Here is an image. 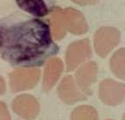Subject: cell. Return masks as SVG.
Listing matches in <instances>:
<instances>
[{
    "mask_svg": "<svg viewBox=\"0 0 125 120\" xmlns=\"http://www.w3.org/2000/svg\"><path fill=\"white\" fill-rule=\"evenodd\" d=\"M0 50L3 59L11 65L29 68L42 65L59 48L44 21L13 15L0 22Z\"/></svg>",
    "mask_w": 125,
    "mask_h": 120,
    "instance_id": "1",
    "label": "cell"
},
{
    "mask_svg": "<svg viewBox=\"0 0 125 120\" xmlns=\"http://www.w3.org/2000/svg\"><path fill=\"white\" fill-rule=\"evenodd\" d=\"M120 39V33L115 28L103 27L98 30L95 35V48L97 54L105 57Z\"/></svg>",
    "mask_w": 125,
    "mask_h": 120,
    "instance_id": "2",
    "label": "cell"
},
{
    "mask_svg": "<svg viewBox=\"0 0 125 120\" xmlns=\"http://www.w3.org/2000/svg\"><path fill=\"white\" fill-rule=\"evenodd\" d=\"M40 78V71L36 69L18 70L10 75V86L13 92L27 90L36 86Z\"/></svg>",
    "mask_w": 125,
    "mask_h": 120,
    "instance_id": "3",
    "label": "cell"
},
{
    "mask_svg": "<svg viewBox=\"0 0 125 120\" xmlns=\"http://www.w3.org/2000/svg\"><path fill=\"white\" fill-rule=\"evenodd\" d=\"M12 108L21 118L27 120H32L39 115L40 105L34 96L29 94H22L14 99L12 103Z\"/></svg>",
    "mask_w": 125,
    "mask_h": 120,
    "instance_id": "4",
    "label": "cell"
},
{
    "mask_svg": "<svg viewBox=\"0 0 125 120\" xmlns=\"http://www.w3.org/2000/svg\"><path fill=\"white\" fill-rule=\"evenodd\" d=\"M99 95L101 100L105 104H121L125 99V86L111 80H106L100 84Z\"/></svg>",
    "mask_w": 125,
    "mask_h": 120,
    "instance_id": "5",
    "label": "cell"
},
{
    "mask_svg": "<svg viewBox=\"0 0 125 120\" xmlns=\"http://www.w3.org/2000/svg\"><path fill=\"white\" fill-rule=\"evenodd\" d=\"M91 56V47L87 39L72 43L66 52V64L68 71L75 69Z\"/></svg>",
    "mask_w": 125,
    "mask_h": 120,
    "instance_id": "6",
    "label": "cell"
},
{
    "mask_svg": "<svg viewBox=\"0 0 125 120\" xmlns=\"http://www.w3.org/2000/svg\"><path fill=\"white\" fill-rule=\"evenodd\" d=\"M58 92L60 98L66 104H73L86 99V96L77 88L71 76H66L62 80L58 86Z\"/></svg>",
    "mask_w": 125,
    "mask_h": 120,
    "instance_id": "7",
    "label": "cell"
},
{
    "mask_svg": "<svg viewBox=\"0 0 125 120\" xmlns=\"http://www.w3.org/2000/svg\"><path fill=\"white\" fill-rule=\"evenodd\" d=\"M97 66L95 62H89L77 70L75 75L76 83L80 91L85 95L92 94L91 85L96 80Z\"/></svg>",
    "mask_w": 125,
    "mask_h": 120,
    "instance_id": "8",
    "label": "cell"
},
{
    "mask_svg": "<svg viewBox=\"0 0 125 120\" xmlns=\"http://www.w3.org/2000/svg\"><path fill=\"white\" fill-rule=\"evenodd\" d=\"M19 7L36 17H44L54 9L55 0H16Z\"/></svg>",
    "mask_w": 125,
    "mask_h": 120,
    "instance_id": "9",
    "label": "cell"
},
{
    "mask_svg": "<svg viewBox=\"0 0 125 120\" xmlns=\"http://www.w3.org/2000/svg\"><path fill=\"white\" fill-rule=\"evenodd\" d=\"M64 17L66 27L72 33L83 34L88 29L84 16L76 9H66L64 11Z\"/></svg>",
    "mask_w": 125,
    "mask_h": 120,
    "instance_id": "10",
    "label": "cell"
},
{
    "mask_svg": "<svg viewBox=\"0 0 125 120\" xmlns=\"http://www.w3.org/2000/svg\"><path fill=\"white\" fill-rule=\"evenodd\" d=\"M63 70V64L59 59L49 60L46 66L44 75L42 88L45 92H49L56 83Z\"/></svg>",
    "mask_w": 125,
    "mask_h": 120,
    "instance_id": "11",
    "label": "cell"
},
{
    "mask_svg": "<svg viewBox=\"0 0 125 120\" xmlns=\"http://www.w3.org/2000/svg\"><path fill=\"white\" fill-rule=\"evenodd\" d=\"M50 23L55 39H60L66 34L64 13L59 7L54 8L50 15Z\"/></svg>",
    "mask_w": 125,
    "mask_h": 120,
    "instance_id": "12",
    "label": "cell"
},
{
    "mask_svg": "<svg viewBox=\"0 0 125 120\" xmlns=\"http://www.w3.org/2000/svg\"><path fill=\"white\" fill-rule=\"evenodd\" d=\"M71 120H98L97 111L90 106H80L73 110Z\"/></svg>",
    "mask_w": 125,
    "mask_h": 120,
    "instance_id": "13",
    "label": "cell"
},
{
    "mask_svg": "<svg viewBox=\"0 0 125 120\" xmlns=\"http://www.w3.org/2000/svg\"><path fill=\"white\" fill-rule=\"evenodd\" d=\"M111 66L113 72L120 78H125V50L120 49L114 54Z\"/></svg>",
    "mask_w": 125,
    "mask_h": 120,
    "instance_id": "14",
    "label": "cell"
},
{
    "mask_svg": "<svg viewBox=\"0 0 125 120\" xmlns=\"http://www.w3.org/2000/svg\"><path fill=\"white\" fill-rule=\"evenodd\" d=\"M0 120H11L7 105L0 102Z\"/></svg>",
    "mask_w": 125,
    "mask_h": 120,
    "instance_id": "15",
    "label": "cell"
},
{
    "mask_svg": "<svg viewBox=\"0 0 125 120\" xmlns=\"http://www.w3.org/2000/svg\"><path fill=\"white\" fill-rule=\"evenodd\" d=\"M74 2L80 5H90L94 4L97 2L98 0H72Z\"/></svg>",
    "mask_w": 125,
    "mask_h": 120,
    "instance_id": "16",
    "label": "cell"
},
{
    "mask_svg": "<svg viewBox=\"0 0 125 120\" xmlns=\"http://www.w3.org/2000/svg\"><path fill=\"white\" fill-rule=\"evenodd\" d=\"M5 91V84L2 78L0 76V95L4 94Z\"/></svg>",
    "mask_w": 125,
    "mask_h": 120,
    "instance_id": "17",
    "label": "cell"
},
{
    "mask_svg": "<svg viewBox=\"0 0 125 120\" xmlns=\"http://www.w3.org/2000/svg\"><path fill=\"white\" fill-rule=\"evenodd\" d=\"M111 120V119H109V120Z\"/></svg>",
    "mask_w": 125,
    "mask_h": 120,
    "instance_id": "18",
    "label": "cell"
}]
</instances>
